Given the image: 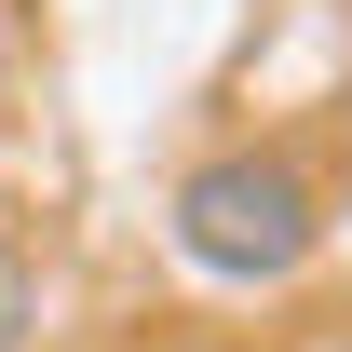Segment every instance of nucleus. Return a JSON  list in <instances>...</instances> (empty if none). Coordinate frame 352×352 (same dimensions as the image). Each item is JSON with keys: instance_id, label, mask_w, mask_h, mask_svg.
<instances>
[{"instance_id": "f257e3e1", "label": "nucleus", "mask_w": 352, "mask_h": 352, "mask_svg": "<svg viewBox=\"0 0 352 352\" xmlns=\"http://www.w3.org/2000/svg\"><path fill=\"white\" fill-rule=\"evenodd\" d=\"M163 217H176V258L204 285H285L325 244V176L298 149H204Z\"/></svg>"}, {"instance_id": "f03ea898", "label": "nucleus", "mask_w": 352, "mask_h": 352, "mask_svg": "<svg viewBox=\"0 0 352 352\" xmlns=\"http://www.w3.org/2000/svg\"><path fill=\"white\" fill-rule=\"evenodd\" d=\"M0 352H41V258L0 230Z\"/></svg>"}]
</instances>
